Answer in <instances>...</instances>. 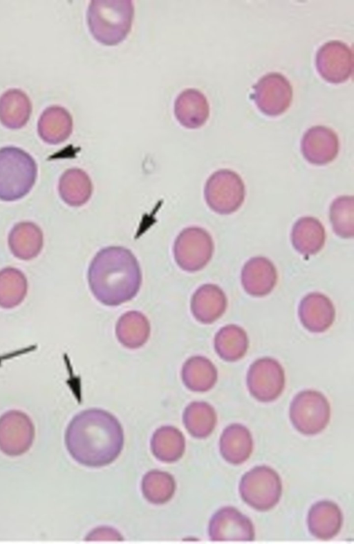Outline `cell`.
<instances>
[{"instance_id": "26", "label": "cell", "mask_w": 354, "mask_h": 544, "mask_svg": "<svg viewBox=\"0 0 354 544\" xmlns=\"http://www.w3.org/2000/svg\"><path fill=\"white\" fill-rule=\"evenodd\" d=\"M59 194L68 205L80 207L91 198L93 185L88 174L78 168L66 170L59 180Z\"/></svg>"}, {"instance_id": "9", "label": "cell", "mask_w": 354, "mask_h": 544, "mask_svg": "<svg viewBox=\"0 0 354 544\" xmlns=\"http://www.w3.org/2000/svg\"><path fill=\"white\" fill-rule=\"evenodd\" d=\"M246 383L250 393L257 400L269 402L282 393L286 383L283 368L275 359L266 357L249 367Z\"/></svg>"}, {"instance_id": "12", "label": "cell", "mask_w": 354, "mask_h": 544, "mask_svg": "<svg viewBox=\"0 0 354 544\" xmlns=\"http://www.w3.org/2000/svg\"><path fill=\"white\" fill-rule=\"evenodd\" d=\"M208 532L212 541H252L254 539L252 523L233 507H222L212 516Z\"/></svg>"}, {"instance_id": "21", "label": "cell", "mask_w": 354, "mask_h": 544, "mask_svg": "<svg viewBox=\"0 0 354 544\" xmlns=\"http://www.w3.org/2000/svg\"><path fill=\"white\" fill-rule=\"evenodd\" d=\"M44 243L41 229L35 223L24 221L16 224L8 236V245L15 256L30 260L41 252Z\"/></svg>"}, {"instance_id": "6", "label": "cell", "mask_w": 354, "mask_h": 544, "mask_svg": "<svg viewBox=\"0 0 354 544\" xmlns=\"http://www.w3.org/2000/svg\"><path fill=\"white\" fill-rule=\"evenodd\" d=\"M289 413L291 422L298 431L305 435H315L328 425L330 406L322 393L305 390L294 397Z\"/></svg>"}, {"instance_id": "30", "label": "cell", "mask_w": 354, "mask_h": 544, "mask_svg": "<svg viewBox=\"0 0 354 544\" xmlns=\"http://www.w3.org/2000/svg\"><path fill=\"white\" fill-rule=\"evenodd\" d=\"M216 413L213 406L205 402H193L185 409L183 422L193 437L205 438L214 431L216 424Z\"/></svg>"}, {"instance_id": "18", "label": "cell", "mask_w": 354, "mask_h": 544, "mask_svg": "<svg viewBox=\"0 0 354 544\" xmlns=\"http://www.w3.org/2000/svg\"><path fill=\"white\" fill-rule=\"evenodd\" d=\"M174 115L178 122L187 129L203 126L209 115V106L205 95L194 88L180 93L174 103Z\"/></svg>"}, {"instance_id": "23", "label": "cell", "mask_w": 354, "mask_h": 544, "mask_svg": "<svg viewBox=\"0 0 354 544\" xmlns=\"http://www.w3.org/2000/svg\"><path fill=\"white\" fill-rule=\"evenodd\" d=\"M325 229L317 218L305 216L296 221L291 232V241L299 253L308 256L317 253L323 247Z\"/></svg>"}, {"instance_id": "29", "label": "cell", "mask_w": 354, "mask_h": 544, "mask_svg": "<svg viewBox=\"0 0 354 544\" xmlns=\"http://www.w3.org/2000/svg\"><path fill=\"white\" fill-rule=\"evenodd\" d=\"M214 346L216 353L222 359L236 362L245 355L249 340L243 328L235 324H229L216 332Z\"/></svg>"}, {"instance_id": "27", "label": "cell", "mask_w": 354, "mask_h": 544, "mask_svg": "<svg viewBox=\"0 0 354 544\" xmlns=\"http://www.w3.org/2000/svg\"><path fill=\"white\" fill-rule=\"evenodd\" d=\"M115 334L118 340L124 346L134 349L143 346L150 335V323L140 312L129 311L118 319Z\"/></svg>"}, {"instance_id": "24", "label": "cell", "mask_w": 354, "mask_h": 544, "mask_svg": "<svg viewBox=\"0 0 354 544\" xmlns=\"http://www.w3.org/2000/svg\"><path fill=\"white\" fill-rule=\"evenodd\" d=\"M31 112V102L20 89H9L0 97V122L8 129H18L25 126Z\"/></svg>"}, {"instance_id": "15", "label": "cell", "mask_w": 354, "mask_h": 544, "mask_svg": "<svg viewBox=\"0 0 354 544\" xmlns=\"http://www.w3.org/2000/svg\"><path fill=\"white\" fill-rule=\"evenodd\" d=\"M298 315L301 324L311 332H324L333 323L335 308L325 294L311 292L301 300Z\"/></svg>"}, {"instance_id": "34", "label": "cell", "mask_w": 354, "mask_h": 544, "mask_svg": "<svg viewBox=\"0 0 354 544\" xmlns=\"http://www.w3.org/2000/svg\"><path fill=\"white\" fill-rule=\"evenodd\" d=\"M87 541H122V536L114 529L109 527H99L91 532L86 536Z\"/></svg>"}, {"instance_id": "20", "label": "cell", "mask_w": 354, "mask_h": 544, "mask_svg": "<svg viewBox=\"0 0 354 544\" xmlns=\"http://www.w3.org/2000/svg\"><path fill=\"white\" fill-rule=\"evenodd\" d=\"M220 453L223 458L233 465L246 461L253 449V440L250 431L241 424H232L223 431L219 440Z\"/></svg>"}, {"instance_id": "11", "label": "cell", "mask_w": 354, "mask_h": 544, "mask_svg": "<svg viewBox=\"0 0 354 544\" xmlns=\"http://www.w3.org/2000/svg\"><path fill=\"white\" fill-rule=\"evenodd\" d=\"M254 97L262 113L275 116L283 113L290 106L292 88L283 75L272 73L258 81L254 86Z\"/></svg>"}, {"instance_id": "28", "label": "cell", "mask_w": 354, "mask_h": 544, "mask_svg": "<svg viewBox=\"0 0 354 544\" xmlns=\"http://www.w3.org/2000/svg\"><path fill=\"white\" fill-rule=\"evenodd\" d=\"M150 447L156 458L170 463L178 460L183 456L185 440L181 431L176 427L163 426L153 433Z\"/></svg>"}, {"instance_id": "32", "label": "cell", "mask_w": 354, "mask_h": 544, "mask_svg": "<svg viewBox=\"0 0 354 544\" xmlns=\"http://www.w3.org/2000/svg\"><path fill=\"white\" fill-rule=\"evenodd\" d=\"M141 489L147 501L154 505H162L174 495L176 482L170 473L153 469L143 476Z\"/></svg>"}, {"instance_id": "19", "label": "cell", "mask_w": 354, "mask_h": 544, "mask_svg": "<svg viewBox=\"0 0 354 544\" xmlns=\"http://www.w3.org/2000/svg\"><path fill=\"white\" fill-rule=\"evenodd\" d=\"M310 532L316 538L328 540L339 532L343 522L342 513L338 505L330 500L315 503L308 514Z\"/></svg>"}, {"instance_id": "25", "label": "cell", "mask_w": 354, "mask_h": 544, "mask_svg": "<svg viewBox=\"0 0 354 544\" xmlns=\"http://www.w3.org/2000/svg\"><path fill=\"white\" fill-rule=\"evenodd\" d=\"M185 386L194 392H206L214 387L218 378L214 364L203 356H193L183 364L181 372Z\"/></svg>"}, {"instance_id": "14", "label": "cell", "mask_w": 354, "mask_h": 544, "mask_svg": "<svg viewBox=\"0 0 354 544\" xmlns=\"http://www.w3.org/2000/svg\"><path fill=\"white\" fill-rule=\"evenodd\" d=\"M337 134L324 126L309 129L304 135L301 149L304 158L310 163L323 165L333 161L339 151Z\"/></svg>"}, {"instance_id": "22", "label": "cell", "mask_w": 354, "mask_h": 544, "mask_svg": "<svg viewBox=\"0 0 354 544\" xmlns=\"http://www.w3.org/2000/svg\"><path fill=\"white\" fill-rule=\"evenodd\" d=\"M73 131V120L69 112L59 106H52L41 113L37 124L40 138L46 143L57 144L64 142Z\"/></svg>"}, {"instance_id": "8", "label": "cell", "mask_w": 354, "mask_h": 544, "mask_svg": "<svg viewBox=\"0 0 354 544\" xmlns=\"http://www.w3.org/2000/svg\"><path fill=\"white\" fill-rule=\"evenodd\" d=\"M173 250L178 265L185 271L194 272L209 263L214 252V243L206 230L190 227L178 234Z\"/></svg>"}, {"instance_id": "2", "label": "cell", "mask_w": 354, "mask_h": 544, "mask_svg": "<svg viewBox=\"0 0 354 544\" xmlns=\"http://www.w3.org/2000/svg\"><path fill=\"white\" fill-rule=\"evenodd\" d=\"M88 281L93 294L100 302L115 306L138 294L142 274L136 258L129 250L111 246L100 250L93 259Z\"/></svg>"}, {"instance_id": "3", "label": "cell", "mask_w": 354, "mask_h": 544, "mask_svg": "<svg viewBox=\"0 0 354 544\" xmlns=\"http://www.w3.org/2000/svg\"><path fill=\"white\" fill-rule=\"evenodd\" d=\"M134 17V6L129 0L91 1L87 22L93 37L106 46L122 42L129 33Z\"/></svg>"}, {"instance_id": "10", "label": "cell", "mask_w": 354, "mask_h": 544, "mask_svg": "<svg viewBox=\"0 0 354 544\" xmlns=\"http://www.w3.org/2000/svg\"><path fill=\"white\" fill-rule=\"evenodd\" d=\"M35 427L25 413L11 410L0 417V450L9 456L26 453L32 444Z\"/></svg>"}, {"instance_id": "17", "label": "cell", "mask_w": 354, "mask_h": 544, "mask_svg": "<svg viewBox=\"0 0 354 544\" xmlns=\"http://www.w3.org/2000/svg\"><path fill=\"white\" fill-rule=\"evenodd\" d=\"M227 299L218 285L212 283L199 287L192 295L191 311L201 323L209 324L219 319L225 312Z\"/></svg>"}, {"instance_id": "13", "label": "cell", "mask_w": 354, "mask_h": 544, "mask_svg": "<svg viewBox=\"0 0 354 544\" xmlns=\"http://www.w3.org/2000/svg\"><path fill=\"white\" fill-rule=\"evenodd\" d=\"M316 66L325 80L334 84L343 82L353 72L352 51L342 41H328L318 50Z\"/></svg>"}, {"instance_id": "1", "label": "cell", "mask_w": 354, "mask_h": 544, "mask_svg": "<svg viewBox=\"0 0 354 544\" xmlns=\"http://www.w3.org/2000/svg\"><path fill=\"white\" fill-rule=\"evenodd\" d=\"M65 444L71 457L88 467L113 462L124 447V432L118 419L100 409L77 414L68 424Z\"/></svg>"}, {"instance_id": "31", "label": "cell", "mask_w": 354, "mask_h": 544, "mask_svg": "<svg viewBox=\"0 0 354 544\" xmlns=\"http://www.w3.org/2000/svg\"><path fill=\"white\" fill-rule=\"evenodd\" d=\"M28 292V281L19 270L8 267L0 270V307L10 309L19 306Z\"/></svg>"}, {"instance_id": "7", "label": "cell", "mask_w": 354, "mask_h": 544, "mask_svg": "<svg viewBox=\"0 0 354 544\" xmlns=\"http://www.w3.org/2000/svg\"><path fill=\"white\" fill-rule=\"evenodd\" d=\"M245 194V185L241 178L230 169H221L212 173L207 180L204 190L208 206L221 214L236 212L243 204Z\"/></svg>"}, {"instance_id": "4", "label": "cell", "mask_w": 354, "mask_h": 544, "mask_svg": "<svg viewBox=\"0 0 354 544\" xmlns=\"http://www.w3.org/2000/svg\"><path fill=\"white\" fill-rule=\"evenodd\" d=\"M37 174V164L25 151L15 147L0 149V200L13 201L25 196Z\"/></svg>"}, {"instance_id": "16", "label": "cell", "mask_w": 354, "mask_h": 544, "mask_svg": "<svg viewBox=\"0 0 354 544\" xmlns=\"http://www.w3.org/2000/svg\"><path fill=\"white\" fill-rule=\"evenodd\" d=\"M241 284L245 291L254 297L270 294L277 281V272L267 258L256 256L248 260L241 270Z\"/></svg>"}, {"instance_id": "33", "label": "cell", "mask_w": 354, "mask_h": 544, "mask_svg": "<svg viewBox=\"0 0 354 544\" xmlns=\"http://www.w3.org/2000/svg\"><path fill=\"white\" fill-rule=\"evenodd\" d=\"M354 200L353 196H339L330 205V220L335 234L342 238L354 234Z\"/></svg>"}, {"instance_id": "5", "label": "cell", "mask_w": 354, "mask_h": 544, "mask_svg": "<svg viewBox=\"0 0 354 544\" xmlns=\"http://www.w3.org/2000/svg\"><path fill=\"white\" fill-rule=\"evenodd\" d=\"M239 492L248 505L259 511H267L280 500L281 480L277 471L270 467L257 466L242 476Z\"/></svg>"}]
</instances>
